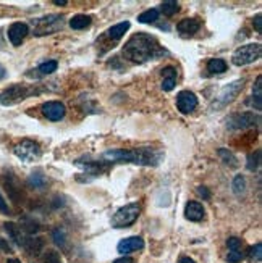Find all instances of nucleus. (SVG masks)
<instances>
[{
	"instance_id": "1",
	"label": "nucleus",
	"mask_w": 262,
	"mask_h": 263,
	"mask_svg": "<svg viewBox=\"0 0 262 263\" xmlns=\"http://www.w3.org/2000/svg\"><path fill=\"white\" fill-rule=\"evenodd\" d=\"M164 53L165 50L159 44V41L144 32L134 34L123 45V57L133 63H144L148 60H154L157 57H162Z\"/></svg>"
},
{
	"instance_id": "2",
	"label": "nucleus",
	"mask_w": 262,
	"mask_h": 263,
	"mask_svg": "<svg viewBox=\"0 0 262 263\" xmlns=\"http://www.w3.org/2000/svg\"><path fill=\"white\" fill-rule=\"evenodd\" d=\"M112 161H130L136 165H157L162 153L152 149H130V150H110L104 155Z\"/></svg>"
},
{
	"instance_id": "3",
	"label": "nucleus",
	"mask_w": 262,
	"mask_h": 263,
	"mask_svg": "<svg viewBox=\"0 0 262 263\" xmlns=\"http://www.w3.org/2000/svg\"><path fill=\"white\" fill-rule=\"evenodd\" d=\"M62 26H63L62 15H47L33 21V31H34V36L41 38V36H49V34L57 32L59 29H62Z\"/></svg>"
},
{
	"instance_id": "4",
	"label": "nucleus",
	"mask_w": 262,
	"mask_h": 263,
	"mask_svg": "<svg viewBox=\"0 0 262 263\" xmlns=\"http://www.w3.org/2000/svg\"><path fill=\"white\" fill-rule=\"evenodd\" d=\"M139 212H141L139 205L134 204V202L122 207L120 210H117V213L113 215L112 226L113 228H128V226H131L134 221L138 220Z\"/></svg>"
},
{
	"instance_id": "5",
	"label": "nucleus",
	"mask_w": 262,
	"mask_h": 263,
	"mask_svg": "<svg viewBox=\"0 0 262 263\" xmlns=\"http://www.w3.org/2000/svg\"><path fill=\"white\" fill-rule=\"evenodd\" d=\"M260 53H262L260 44H248V45H241V47L233 53L231 60L237 67H245L259 60Z\"/></svg>"
},
{
	"instance_id": "6",
	"label": "nucleus",
	"mask_w": 262,
	"mask_h": 263,
	"mask_svg": "<svg viewBox=\"0 0 262 263\" xmlns=\"http://www.w3.org/2000/svg\"><path fill=\"white\" fill-rule=\"evenodd\" d=\"M31 94V90L23 86V84H15L5 89L2 94H0V104L2 105H15L18 102H23L26 97Z\"/></svg>"
},
{
	"instance_id": "7",
	"label": "nucleus",
	"mask_w": 262,
	"mask_h": 263,
	"mask_svg": "<svg viewBox=\"0 0 262 263\" xmlns=\"http://www.w3.org/2000/svg\"><path fill=\"white\" fill-rule=\"evenodd\" d=\"M41 146L38 142H34V141H30V139H26V141H21L18 146L15 147V155L23 160V161H34V160H38L41 157Z\"/></svg>"
},
{
	"instance_id": "8",
	"label": "nucleus",
	"mask_w": 262,
	"mask_h": 263,
	"mask_svg": "<svg viewBox=\"0 0 262 263\" xmlns=\"http://www.w3.org/2000/svg\"><path fill=\"white\" fill-rule=\"evenodd\" d=\"M243 84H245V81L240 79V81H235V83H231L228 86H225L222 89V92L219 94V97L215 98L214 107L215 108H220V107H225L227 104H230L233 98L240 94V90L243 89Z\"/></svg>"
},
{
	"instance_id": "9",
	"label": "nucleus",
	"mask_w": 262,
	"mask_h": 263,
	"mask_svg": "<svg viewBox=\"0 0 262 263\" xmlns=\"http://www.w3.org/2000/svg\"><path fill=\"white\" fill-rule=\"evenodd\" d=\"M260 121V118L251 112H245V113H238V115H233L230 120H228V128L231 129H246L254 126L256 123Z\"/></svg>"
},
{
	"instance_id": "10",
	"label": "nucleus",
	"mask_w": 262,
	"mask_h": 263,
	"mask_svg": "<svg viewBox=\"0 0 262 263\" xmlns=\"http://www.w3.org/2000/svg\"><path fill=\"white\" fill-rule=\"evenodd\" d=\"M177 107L182 113H191L194 108L197 107V97L193 94L191 90H182L177 95Z\"/></svg>"
},
{
	"instance_id": "11",
	"label": "nucleus",
	"mask_w": 262,
	"mask_h": 263,
	"mask_svg": "<svg viewBox=\"0 0 262 263\" xmlns=\"http://www.w3.org/2000/svg\"><path fill=\"white\" fill-rule=\"evenodd\" d=\"M2 181H4V187H5V190H7L8 197H10L15 204H20L23 194H21V186L18 184L16 178H15L13 175L8 173V175H4V176H2Z\"/></svg>"
},
{
	"instance_id": "12",
	"label": "nucleus",
	"mask_w": 262,
	"mask_h": 263,
	"mask_svg": "<svg viewBox=\"0 0 262 263\" xmlns=\"http://www.w3.org/2000/svg\"><path fill=\"white\" fill-rule=\"evenodd\" d=\"M42 113L44 116L50 121H59L62 120L67 113V108L62 102H46L42 105Z\"/></svg>"
},
{
	"instance_id": "13",
	"label": "nucleus",
	"mask_w": 262,
	"mask_h": 263,
	"mask_svg": "<svg viewBox=\"0 0 262 263\" xmlns=\"http://www.w3.org/2000/svg\"><path fill=\"white\" fill-rule=\"evenodd\" d=\"M26 36H28V26L24 23H13L8 28V39H10L13 45H20Z\"/></svg>"
},
{
	"instance_id": "14",
	"label": "nucleus",
	"mask_w": 262,
	"mask_h": 263,
	"mask_svg": "<svg viewBox=\"0 0 262 263\" xmlns=\"http://www.w3.org/2000/svg\"><path fill=\"white\" fill-rule=\"evenodd\" d=\"M177 29L183 36H193L201 29V21L197 18H185L177 24Z\"/></svg>"
},
{
	"instance_id": "15",
	"label": "nucleus",
	"mask_w": 262,
	"mask_h": 263,
	"mask_svg": "<svg viewBox=\"0 0 262 263\" xmlns=\"http://www.w3.org/2000/svg\"><path fill=\"white\" fill-rule=\"evenodd\" d=\"M142 247H144V241L141 238H138V236H133V238L120 241L119 252L125 255V253H130V252H134V250H141Z\"/></svg>"
},
{
	"instance_id": "16",
	"label": "nucleus",
	"mask_w": 262,
	"mask_h": 263,
	"mask_svg": "<svg viewBox=\"0 0 262 263\" xmlns=\"http://www.w3.org/2000/svg\"><path fill=\"white\" fill-rule=\"evenodd\" d=\"M185 216L189 221H201L204 218V207L199 202H188L185 207Z\"/></svg>"
},
{
	"instance_id": "17",
	"label": "nucleus",
	"mask_w": 262,
	"mask_h": 263,
	"mask_svg": "<svg viewBox=\"0 0 262 263\" xmlns=\"http://www.w3.org/2000/svg\"><path fill=\"white\" fill-rule=\"evenodd\" d=\"M128 29H130V21L119 23V24L112 26V28L105 32V39L112 41V42H117V41H120L123 38L125 32L128 31Z\"/></svg>"
},
{
	"instance_id": "18",
	"label": "nucleus",
	"mask_w": 262,
	"mask_h": 263,
	"mask_svg": "<svg viewBox=\"0 0 262 263\" xmlns=\"http://www.w3.org/2000/svg\"><path fill=\"white\" fill-rule=\"evenodd\" d=\"M162 76H164V81H162V89L164 90H171L175 87L177 83V68L173 67H165L162 70Z\"/></svg>"
},
{
	"instance_id": "19",
	"label": "nucleus",
	"mask_w": 262,
	"mask_h": 263,
	"mask_svg": "<svg viewBox=\"0 0 262 263\" xmlns=\"http://www.w3.org/2000/svg\"><path fill=\"white\" fill-rule=\"evenodd\" d=\"M4 228H5L7 234L10 236V238L18 244V246H23L24 236H23V233H21V228H20V226H16L15 223L7 221V223H4Z\"/></svg>"
},
{
	"instance_id": "20",
	"label": "nucleus",
	"mask_w": 262,
	"mask_h": 263,
	"mask_svg": "<svg viewBox=\"0 0 262 263\" xmlns=\"http://www.w3.org/2000/svg\"><path fill=\"white\" fill-rule=\"evenodd\" d=\"M23 247L28 250L31 255H38L44 247V241L41 238H33V236H30V238H24Z\"/></svg>"
},
{
	"instance_id": "21",
	"label": "nucleus",
	"mask_w": 262,
	"mask_h": 263,
	"mask_svg": "<svg viewBox=\"0 0 262 263\" xmlns=\"http://www.w3.org/2000/svg\"><path fill=\"white\" fill-rule=\"evenodd\" d=\"M91 21H93V18L88 15H75L70 20V26L73 29H86L91 26Z\"/></svg>"
},
{
	"instance_id": "22",
	"label": "nucleus",
	"mask_w": 262,
	"mask_h": 263,
	"mask_svg": "<svg viewBox=\"0 0 262 263\" xmlns=\"http://www.w3.org/2000/svg\"><path fill=\"white\" fill-rule=\"evenodd\" d=\"M207 71H209L211 75H220V73H225L227 71V63H225L222 58H212L207 63Z\"/></svg>"
},
{
	"instance_id": "23",
	"label": "nucleus",
	"mask_w": 262,
	"mask_h": 263,
	"mask_svg": "<svg viewBox=\"0 0 262 263\" xmlns=\"http://www.w3.org/2000/svg\"><path fill=\"white\" fill-rule=\"evenodd\" d=\"M79 167H83L86 171H89V173L93 175H99V173H105L108 165H105V163H97V161H88V163H78Z\"/></svg>"
},
{
	"instance_id": "24",
	"label": "nucleus",
	"mask_w": 262,
	"mask_h": 263,
	"mask_svg": "<svg viewBox=\"0 0 262 263\" xmlns=\"http://www.w3.org/2000/svg\"><path fill=\"white\" fill-rule=\"evenodd\" d=\"M252 97H254V108L256 110H260L262 108V76L256 78V84L252 87Z\"/></svg>"
},
{
	"instance_id": "25",
	"label": "nucleus",
	"mask_w": 262,
	"mask_h": 263,
	"mask_svg": "<svg viewBox=\"0 0 262 263\" xmlns=\"http://www.w3.org/2000/svg\"><path fill=\"white\" fill-rule=\"evenodd\" d=\"M160 10L165 16H173L175 13L180 12V4L175 2V0H165V2H162Z\"/></svg>"
},
{
	"instance_id": "26",
	"label": "nucleus",
	"mask_w": 262,
	"mask_h": 263,
	"mask_svg": "<svg viewBox=\"0 0 262 263\" xmlns=\"http://www.w3.org/2000/svg\"><path fill=\"white\" fill-rule=\"evenodd\" d=\"M30 184L33 187H36V189H42L44 186L47 184V178L44 176V173H42L41 170H38V171H34V173L30 176Z\"/></svg>"
},
{
	"instance_id": "27",
	"label": "nucleus",
	"mask_w": 262,
	"mask_h": 263,
	"mask_svg": "<svg viewBox=\"0 0 262 263\" xmlns=\"http://www.w3.org/2000/svg\"><path fill=\"white\" fill-rule=\"evenodd\" d=\"M157 18H159V10H156V8H151V10L142 12L138 16V21L139 23H154V21H157Z\"/></svg>"
},
{
	"instance_id": "28",
	"label": "nucleus",
	"mask_w": 262,
	"mask_h": 263,
	"mask_svg": "<svg viewBox=\"0 0 262 263\" xmlns=\"http://www.w3.org/2000/svg\"><path fill=\"white\" fill-rule=\"evenodd\" d=\"M57 68H59V63L55 60H47V61H44V63H41V65H39V73H42V75H50Z\"/></svg>"
},
{
	"instance_id": "29",
	"label": "nucleus",
	"mask_w": 262,
	"mask_h": 263,
	"mask_svg": "<svg viewBox=\"0 0 262 263\" xmlns=\"http://www.w3.org/2000/svg\"><path fill=\"white\" fill-rule=\"evenodd\" d=\"M219 155H220V158H222L225 163H227V165H230V167H237V165H238L237 157H235L230 150H227V149H220V150H219Z\"/></svg>"
},
{
	"instance_id": "30",
	"label": "nucleus",
	"mask_w": 262,
	"mask_h": 263,
	"mask_svg": "<svg viewBox=\"0 0 262 263\" xmlns=\"http://www.w3.org/2000/svg\"><path fill=\"white\" fill-rule=\"evenodd\" d=\"M259 163H260V150H256L254 153H251L248 157V170L256 171L259 168Z\"/></svg>"
},
{
	"instance_id": "31",
	"label": "nucleus",
	"mask_w": 262,
	"mask_h": 263,
	"mask_svg": "<svg viewBox=\"0 0 262 263\" xmlns=\"http://www.w3.org/2000/svg\"><path fill=\"white\" fill-rule=\"evenodd\" d=\"M21 228L24 231H28V233H36V231H39V224L36 223L33 218H28V216H24V218L21 220Z\"/></svg>"
},
{
	"instance_id": "32",
	"label": "nucleus",
	"mask_w": 262,
	"mask_h": 263,
	"mask_svg": "<svg viewBox=\"0 0 262 263\" xmlns=\"http://www.w3.org/2000/svg\"><path fill=\"white\" fill-rule=\"evenodd\" d=\"M245 189H246V179L243 178V176H237L233 179V190H235V194H243L245 192Z\"/></svg>"
},
{
	"instance_id": "33",
	"label": "nucleus",
	"mask_w": 262,
	"mask_h": 263,
	"mask_svg": "<svg viewBox=\"0 0 262 263\" xmlns=\"http://www.w3.org/2000/svg\"><path fill=\"white\" fill-rule=\"evenodd\" d=\"M42 261H44V263H62L60 253H57L55 250H47V252L42 255Z\"/></svg>"
},
{
	"instance_id": "34",
	"label": "nucleus",
	"mask_w": 262,
	"mask_h": 263,
	"mask_svg": "<svg viewBox=\"0 0 262 263\" xmlns=\"http://www.w3.org/2000/svg\"><path fill=\"white\" fill-rule=\"evenodd\" d=\"M249 258L256 260V261H259L262 258V244L260 242H257L252 247H249Z\"/></svg>"
},
{
	"instance_id": "35",
	"label": "nucleus",
	"mask_w": 262,
	"mask_h": 263,
	"mask_svg": "<svg viewBox=\"0 0 262 263\" xmlns=\"http://www.w3.org/2000/svg\"><path fill=\"white\" fill-rule=\"evenodd\" d=\"M52 236H53V241H55L57 246H60V247L65 246V233H63V229H60V228L53 229Z\"/></svg>"
},
{
	"instance_id": "36",
	"label": "nucleus",
	"mask_w": 262,
	"mask_h": 263,
	"mask_svg": "<svg viewBox=\"0 0 262 263\" xmlns=\"http://www.w3.org/2000/svg\"><path fill=\"white\" fill-rule=\"evenodd\" d=\"M227 260H228L230 263H238V261H241V260H243V253H241V250H230Z\"/></svg>"
},
{
	"instance_id": "37",
	"label": "nucleus",
	"mask_w": 262,
	"mask_h": 263,
	"mask_svg": "<svg viewBox=\"0 0 262 263\" xmlns=\"http://www.w3.org/2000/svg\"><path fill=\"white\" fill-rule=\"evenodd\" d=\"M227 246L230 250H241V241L238 238H230L227 241Z\"/></svg>"
},
{
	"instance_id": "38",
	"label": "nucleus",
	"mask_w": 262,
	"mask_h": 263,
	"mask_svg": "<svg viewBox=\"0 0 262 263\" xmlns=\"http://www.w3.org/2000/svg\"><path fill=\"white\" fill-rule=\"evenodd\" d=\"M260 20H262L260 13H257L254 20H252V23H254V28H256V31H257V32H262V21H260Z\"/></svg>"
},
{
	"instance_id": "39",
	"label": "nucleus",
	"mask_w": 262,
	"mask_h": 263,
	"mask_svg": "<svg viewBox=\"0 0 262 263\" xmlns=\"http://www.w3.org/2000/svg\"><path fill=\"white\" fill-rule=\"evenodd\" d=\"M0 212L2 213H10V208H8V205H7V202L4 201V197H2V194H0Z\"/></svg>"
},
{
	"instance_id": "40",
	"label": "nucleus",
	"mask_w": 262,
	"mask_h": 263,
	"mask_svg": "<svg viewBox=\"0 0 262 263\" xmlns=\"http://www.w3.org/2000/svg\"><path fill=\"white\" fill-rule=\"evenodd\" d=\"M0 250H4V252H7V253L12 252V247L8 246V242H7L5 239H2V238H0Z\"/></svg>"
},
{
	"instance_id": "41",
	"label": "nucleus",
	"mask_w": 262,
	"mask_h": 263,
	"mask_svg": "<svg viewBox=\"0 0 262 263\" xmlns=\"http://www.w3.org/2000/svg\"><path fill=\"white\" fill-rule=\"evenodd\" d=\"M197 194H199L202 199H209L211 197V194H209V190H207L204 186H199V187H197Z\"/></svg>"
},
{
	"instance_id": "42",
	"label": "nucleus",
	"mask_w": 262,
	"mask_h": 263,
	"mask_svg": "<svg viewBox=\"0 0 262 263\" xmlns=\"http://www.w3.org/2000/svg\"><path fill=\"white\" fill-rule=\"evenodd\" d=\"M113 263H134V260L130 257H122V258H117Z\"/></svg>"
},
{
	"instance_id": "43",
	"label": "nucleus",
	"mask_w": 262,
	"mask_h": 263,
	"mask_svg": "<svg viewBox=\"0 0 262 263\" xmlns=\"http://www.w3.org/2000/svg\"><path fill=\"white\" fill-rule=\"evenodd\" d=\"M178 263H196V261L193 258H189V257H182Z\"/></svg>"
},
{
	"instance_id": "44",
	"label": "nucleus",
	"mask_w": 262,
	"mask_h": 263,
	"mask_svg": "<svg viewBox=\"0 0 262 263\" xmlns=\"http://www.w3.org/2000/svg\"><path fill=\"white\" fill-rule=\"evenodd\" d=\"M53 4H55V5H67L65 0H53Z\"/></svg>"
},
{
	"instance_id": "45",
	"label": "nucleus",
	"mask_w": 262,
	"mask_h": 263,
	"mask_svg": "<svg viewBox=\"0 0 262 263\" xmlns=\"http://www.w3.org/2000/svg\"><path fill=\"white\" fill-rule=\"evenodd\" d=\"M7 263H21V261H20V260H16V258H10Z\"/></svg>"
}]
</instances>
